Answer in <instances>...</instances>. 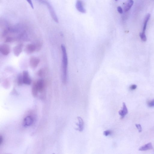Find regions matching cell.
I'll list each match as a JSON object with an SVG mask.
<instances>
[{"label": "cell", "mask_w": 154, "mask_h": 154, "mask_svg": "<svg viewBox=\"0 0 154 154\" xmlns=\"http://www.w3.org/2000/svg\"><path fill=\"white\" fill-rule=\"evenodd\" d=\"M61 50L62 53V80L64 83L67 81V67L68 59L66 50L64 45H61Z\"/></svg>", "instance_id": "cell-1"}, {"label": "cell", "mask_w": 154, "mask_h": 154, "mask_svg": "<svg viewBox=\"0 0 154 154\" xmlns=\"http://www.w3.org/2000/svg\"><path fill=\"white\" fill-rule=\"evenodd\" d=\"M38 2L41 4L47 6L48 9L51 16L53 20L57 23H58V20L56 13L52 6L47 0H37Z\"/></svg>", "instance_id": "cell-2"}, {"label": "cell", "mask_w": 154, "mask_h": 154, "mask_svg": "<svg viewBox=\"0 0 154 154\" xmlns=\"http://www.w3.org/2000/svg\"><path fill=\"white\" fill-rule=\"evenodd\" d=\"M40 61V59L34 56L30 58L29 64L30 67L32 69H35L37 67Z\"/></svg>", "instance_id": "cell-3"}, {"label": "cell", "mask_w": 154, "mask_h": 154, "mask_svg": "<svg viewBox=\"0 0 154 154\" xmlns=\"http://www.w3.org/2000/svg\"><path fill=\"white\" fill-rule=\"evenodd\" d=\"M23 81L24 84L30 85L32 83V80L29 75V73L27 71H24L23 72Z\"/></svg>", "instance_id": "cell-4"}, {"label": "cell", "mask_w": 154, "mask_h": 154, "mask_svg": "<svg viewBox=\"0 0 154 154\" xmlns=\"http://www.w3.org/2000/svg\"><path fill=\"white\" fill-rule=\"evenodd\" d=\"M36 48L35 45L33 44H29L27 45L24 49L25 53L27 54H31L36 51Z\"/></svg>", "instance_id": "cell-5"}, {"label": "cell", "mask_w": 154, "mask_h": 154, "mask_svg": "<svg viewBox=\"0 0 154 154\" xmlns=\"http://www.w3.org/2000/svg\"><path fill=\"white\" fill-rule=\"evenodd\" d=\"M23 47V44L20 43L14 47L13 53L15 56L17 57L19 56L22 51Z\"/></svg>", "instance_id": "cell-6"}, {"label": "cell", "mask_w": 154, "mask_h": 154, "mask_svg": "<svg viewBox=\"0 0 154 154\" xmlns=\"http://www.w3.org/2000/svg\"><path fill=\"white\" fill-rule=\"evenodd\" d=\"M0 51L3 55H8L10 52V48L8 45L3 44L0 47Z\"/></svg>", "instance_id": "cell-7"}, {"label": "cell", "mask_w": 154, "mask_h": 154, "mask_svg": "<svg viewBox=\"0 0 154 154\" xmlns=\"http://www.w3.org/2000/svg\"><path fill=\"white\" fill-rule=\"evenodd\" d=\"M36 85L39 92H42L45 88L44 81L42 79H40L36 82Z\"/></svg>", "instance_id": "cell-8"}, {"label": "cell", "mask_w": 154, "mask_h": 154, "mask_svg": "<svg viewBox=\"0 0 154 154\" xmlns=\"http://www.w3.org/2000/svg\"><path fill=\"white\" fill-rule=\"evenodd\" d=\"M33 122V118L30 116H27L24 119L23 125L24 127H27L31 126Z\"/></svg>", "instance_id": "cell-9"}, {"label": "cell", "mask_w": 154, "mask_h": 154, "mask_svg": "<svg viewBox=\"0 0 154 154\" xmlns=\"http://www.w3.org/2000/svg\"><path fill=\"white\" fill-rule=\"evenodd\" d=\"M128 113L127 109L125 103H123L122 109L119 111V113L121 117V119H123Z\"/></svg>", "instance_id": "cell-10"}, {"label": "cell", "mask_w": 154, "mask_h": 154, "mask_svg": "<svg viewBox=\"0 0 154 154\" xmlns=\"http://www.w3.org/2000/svg\"><path fill=\"white\" fill-rule=\"evenodd\" d=\"M76 7L77 10L80 12L83 13H86V10L83 7V3L80 0H77L76 1Z\"/></svg>", "instance_id": "cell-11"}, {"label": "cell", "mask_w": 154, "mask_h": 154, "mask_svg": "<svg viewBox=\"0 0 154 154\" xmlns=\"http://www.w3.org/2000/svg\"><path fill=\"white\" fill-rule=\"evenodd\" d=\"M153 146L151 142H149L147 144L142 146L139 149V150L140 151H145L153 149Z\"/></svg>", "instance_id": "cell-12"}, {"label": "cell", "mask_w": 154, "mask_h": 154, "mask_svg": "<svg viewBox=\"0 0 154 154\" xmlns=\"http://www.w3.org/2000/svg\"><path fill=\"white\" fill-rule=\"evenodd\" d=\"M134 1L133 0H128L126 2L124 6L125 12H127L130 10L133 4Z\"/></svg>", "instance_id": "cell-13"}, {"label": "cell", "mask_w": 154, "mask_h": 154, "mask_svg": "<svg viewBox=\"0 0 154 154\" xmlns=\"http://www.w3.org/2000/svg\"><path fill=\"white\" fill-rule=\"evenodd\" d=\"M77 119L79 121V124H76V125L78 126V128H77V130L80 132H81L83 131L84 128V122L83 119L80 117H78Z\"/></svg>", "instance_id": "cell-14"}, {"label": "cell", "mask_w": 154, "mask_h": 154, "mask_svg": "<svg viewBox=\"0 0 154 154\" xmlns=\"http://www.w3.org/2000/svg\"><path fill=\"white\" fill-rule=\"evenodd\" d=\"M150 17V14H148L144 18V22H143V33H145L147 25Z\"/></svg>", "instance_id": "cell-15"}, {"label": "cell", "mask_w": 154, "mask_h": 154, "mask_svg": "<svg viewBox=\"0 0 154 154\" xmlns=\"http://www.w3.org/2000/svg\"><path fill=\"white\" fill-rule=\"evenodd\" d=\"M39 92L36 85V82H35L33 84L32 88V93L34 97H37L38 96Z\"/></svg>", "instance_id": "cell-16"}, {"label": "cell", "mask_w": 154, "mask_h": 154, "mask_svg": "<svg viewBox=\"0 0 154 154\" xmlns=\"http://www.w3.org/2000/svg\"><path fill=\"white\" fill-rule=\"evenodd\" d=\"M46 70L43 68H42L38 70L37 72V75L39 77H43L46 75Z\"/></svg>", "instance_id": "cell-17"}, {"label": "cell", "mask_w": 154, "mask_h": 154, "mask_svg": "<svg viewBox=\"0 0 154 154\" xmlns=\"http://www.w3.org/2000/svg\"><path fill=\"white\" fill-rule=\"evenodd\" d=\"M17 83L19 85H21L23 83V74H20L18 76V79H17Z\"/></svg>", "instance_id": "cell-18"}, {"label": "cell", "mask_w": 154, "mask_h": 154, "mask_svg": "<svg viewBox=\"0 0 154 154\" xmlns=\"http://www.w3.org/2000/svg\"><path fill=\"white\" fill-rule=\"evenodd\" d=\"M36 50V52H38L39 51L41 48L42 47V44L40 42H38L35 44Z\"/></svg>", "instance_id": "cell-19"}, {"label": "cell", "mask_w": 154, "mask_h": 154, "mask_svg": "<svg viewBox=\"0 0 154 154\" xmlns=\"http://www.w3.org/2000/svg\"><path fill=\"white\" fill-rule=\"evenodd\" d=\"M140 37L141 40L142 41L144 42H146L147 41V39L145 34V33H143L142 32V33H140Z\"/></svg>", "instance_id": "cell-20"}, {"label": "cell", "mask_w": 154, "mask_h": 154, "mask_svg": "<svg viewBox=\"0 0 154 154\" xmlns=\"http://www.w3.org/2000/svg\"><path fill=\"white\" fill-rule=\"evenodd\" d=\"M148 105L150 107H154V99L149 102L148 103Z\"/></svg>", "instance_id": "cell-21"}, {"label": "cell", "mask_w": 154, "mask_h": 154, "mask_svg": "<svg viewBox=\"0 0 154 154\" xmlns=\"http://www.w3.org/2000/svg\"><path fill=\"white\" fill-rule=\"evenodd\" d=\"M135 126L138 130L139 132L141 133L142 131V128L141 125L139 124H136Z\"/></svg>", "instance_id": "cell-22"}, {"label": "cell", "mask_w": 154, "mask_h": 154, "mask_svg": "<svg viewBox=\"0 0 154 154\" xmlns=\"http://www.w3.org/2000/svg\"><path fill=\"white\" fill-rule=\"evenodd\" d=\"M112 133V132L110 130H106L104 132V135L105 136H108Z\"/></svg>", "instance_id": "cell-23"}, {"label": "cell", "mask_w": 154, "mask_h": 154, "mask_svg": "<svg viewBox=\"0 0 154 154\" xmlns=\"http://www.w3.org/2000/svg\"><path fill=\"white\" fill-rule=\"evenodd\" d=\"M13 39L12 37H8L6 38L5 40V42H11L12 41Z\"/></svg>", "instance_id": "cell-24"}, {"label": "cell", "mask_w": 154, "mask_h": 154, "mask_svg": "<svg viewBox=\"0 0 154 154\" xmlns=\"http://www.w3.org/2000/svg\"><path fill=\"white\" fill-rule=\"evenodd\" d=\"M28 3L29 4L31 7L33 9H34V6H33V4L32 3V0H26Z\"/></svg>", "instance_id": "cell-25"}, {"label": "cell", "mask_w": 154, "mask_h": 154, "mask_svg": "<svg viewBox=\"0 0 154 154\" xmlns=\"http://www.w3.org/2000/svg\"><path fill=\"white\" fill-rule=\"evenodd\" d=\"M137 87V86L136 85L133 84L131 85L130 87V89L131 90H135Z\"/></svg>", "instance_id": "cell-26"}, {"label": "cell", "mask_w": 154, "mask_h": 154, "mask_svg": "<svg viewBox=\"0 0 154 154\" xmlns=\"http://www.w3.org/2000/svg\"><path fill=\"white\" fill-rule=\"evenodd\" d=\"M117 10L118 12L119 13L122 14L123 13V11L122 8L120 6L118 7L117 8Z\"/></svg>", "instance_id": "cell-27"}, {"label": "cell", "mask_w": 154, "mask_h": 154, "mask_svg": "<svg viewBox=\"0 0 154 154\" xmlns=\"http://www.w3.org/2000/svg\"><path fill=\"white\" fill-rule=\"evenodd\" d=\"M3 142V138H2V137L1 136L0 137V144L1 145Z\"/></svg>", "instance_id": "cell-28"}, {"label": "cell", "mask_w": 154, "mask_h": 154, "mask_svg": "<svg viewBox=\"0 0 154 154\" xmlns=\"http://www.w3.org/2000/svg\"><path fill=\"white\" fill-rule=\"evenodd\" d=\"M115 1H117L118 0H115Z\"/></svg>", "instance_id": "cell-29"}]
</instances>
